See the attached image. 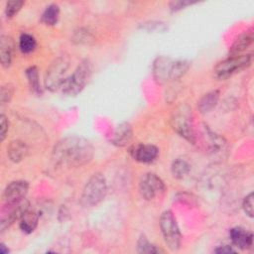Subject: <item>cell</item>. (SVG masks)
I'll list each match as a JSON object with an SVG mask.
<instances>
[{
    "mask_svg": "<svg viewBox=\"0 0 254 254\" xmlns=\"http://www.w3.org/2000/svg\"><path fill=\"white\" fill-rule=\"evenodd\" d=\"M37 47L35 38L27 33H23L19 38V49L23 54L32 53Z\"/></svg>",
    "mask_w": 254,
    "mask_h": 254,
    "instance_id": "d4e9b609",
    "label": "cell"
},
{
    "mask_svg": "<svg viewBox=\"0 0 254 254\" xmlns=\"http://www.w3.org/2000/svg\"><path fill=\"white\" fill-rule=\"evenodd\" d=\"M190 63L188 61H174L170 80H176L182 77L189 69Z\"/></svg>",
    "mask_w": 254,
    "mask_h": 254,
    "instance_id": "484cf974",
    "label": "cell"
},
{
    "mask_svg": "<svg viewBox=\"0 0 254 254\" xmlns=\"http://www.w3.org/2000/svg\"><path fill=\"white\" fill-rule=\"evenodd\" d=\"M29 201L26 198L12 205H3L0 220L1 232H4L16 220H20L25 212L29 210Z\"/></svg>",
    "mask_w": 254,
    "mask_h": 254,
    "instance_id": "9c48e42d",
    "label": "cell"
},
{
    "mask_svg": "<svg viewBox=\"0 0 254 254\" xmlns=\"http://www.w3.org/2000/svg\"><path fill=\"white\" fill-rule=\"evenodd\" d=\"M29 185L25 181H14L4 190L2 194L3 205H12L23 200L28 192Z\"/></svg>",
    "mask_w": 254,
    "mask_h": 254,
    "instance_id": "30bf717a",
    "label": "cell"
},
{
    "mask_svg": "<svg viewBox=\"0 0 254 254\" xmlns=\"http://www.w3.org/2000/svg\"><path fill=\"white\" fill-rule=\"evenodd\" d=\"M14 52V42L9 36H1L0 38V61L3 67H9L12 63Z\"/></svg>",
    "mask_w": 254,
    "mask_h": 254,
    "instance_id": "2e32d148",
    "label": "cell"
},
{
    "mask_svg": "<svg viewBox=\"0 0 254 254\" xmlns=\"http://www.w3.org/2000/svg\"><path fill=\"white\" fill-rule=\"evenodd\" d=\"M107 193V183L104 176L96 173L90 177L85 184L81 196L80 203L84 207H92L104 199Z\"/></svg>",
    "mask_w": 254,
    "mask_h": 254,
    "instance_id": "3957f363",
    "label": "cell"
},
{
    "mask_svg": "<svg viewBox=\"0 0 254 254\" xmlns=\"http://www.w3.org/2000/svg\"><path fill=\"white\" fill-rule=\"evenodd\" d=\"M26 76L31 90L36 94L42 93V88L39 79V71L36 66H30L26 69Z\"/></svg>",
    "mask_w": 254,
    "mask_h": 254,
    "instance_id": "603a6c76",
    "label": "cell"
},
{
    "mask_svg": "<svg viewBox=\"0 0 254 254\" xmlns=\"http://www.w3.org/2000/svg\"><path fill=\"white\" fill-rule=\"evenodd\" d=\"M171 125L180 136L190 143L195 144V134L190 116V109L187 105H181L174 110L171 117Z\"/></svg>",
    "mask_w": 254,
    "mask_h": 254,
    "instance_id": "277c9868",
    "label": "cell"
},
{
    "mask_svg": "<svg viewBox=\"0 0 254 254\" xmlns=\"http://www.w3.org/2000/svg\"><path fill=\"white\" fill-rule=\"evenodd\" d=\"M191 4L192 3L190 1H173L170 3V8L172 11H179Z\"/></svg>",
    "mask_w": 254,
    "mask_h": 254,
    "instance_id": "1f68e13d",
    "label": "cell"
},
{
    "mask_svg": "<svg viewBox=\"0 0 254 254\" xmlns=\"http://www.w3.org/2000/svg\"><path fill=\"white\" fill-rule=\"evenodd\" d=\"M28 154L27 145L21 140H13L7 147V155L12 162L22 161Z\"/></svg>",
    "mask_w": 254,
    "mask_h": 254,
    "instance_id": "e0dca14e",
    "label": "cell"
},
{
    "mask_svg": "<svg viewBox=\"0 0 254 254\" xmlns=\"http://www.w3.org/2000/svg\"><path fill=\"white\" fill-rule=\"evenodd\" d=\"M24 5V1L22 0H13V1H8L6 3L5 7V14L7 18H12L14 17L22 8Z\"/></svg>",
    "mask_w": 254,
    "mask_h": 254,
    "instance_id": "83f0119b",
    "label": "cell"
},
{
    "mask_svg": "<svg viewBox=\"0 0 254 254\" xmlns=\"http://www.w3.org/2000/svg\"><path fill=\"white\" fill-rule=\"evenodd\" d=\"M137 252L142 254H158L163 252V250L152 244L147 239V237L144 234H142L137 242Z\"/></svg>",
    "mask_w": 254,
    "mask_h": 254,
    "instance_id": "cb8c5ba5",
    "label": "cell"
},
{
    "mask_svg": "<svg viewBox=\"0 0 254 254\" xmlns=\"http://www.w3.org/2000/svg\"><path fill=\"white\" fill-rule=\"evenodd\" d=\"M252 63V56L239 55L229 57L228 59L220 62L213 69V75L217 79H226L240 70L247 68Z\"/></svg>",
    "mask_w": 254,
    "mask_h": 254,
    "instance_id": "8992f818",
    "label": "cell"
},
{
    "mask_svg": "<svg viewBox=\"0 0 254 254\" xmlns=\"http://www.w3.org/2000/svg\"><path fill=\"white\" fill-rule=\"evenodd\" d=\"M69 66V60L65 56L58 57L47 69L45 85L51 91H56L62 87L66 79L65 74Z\"/></svg>",
    "mask_w": 254,
    "mask_h": 254,
    "instance_id": "52a82bcc",
    "label": "cell"
},
{
    "mask_svg": "<svg viewBox=\"0 0 254 254\" xmlns=\"http://www.w3.org/2000/svg\"><path fill=\"white\" fill-rule=\"evenodd\" d=\"M190 164L184 159H176L173 162L171 167L173 177L178 180L184 179L190 173Z\"/></svg>",
    "mask_w": 254,
    "mask_h": 254,
    "instance_id": "7402d4cb",
    "label": "cell"
},
{
    "mask_svg": "<svg viewBox=\"0 0 254 254\" xmlns=\"http://www.w3.org/2000/svg\"><path fill=\"white\" fill-rule=\"evenodd\" d=\"M92 75V64L88 60H83L74 69L71 75L66 77L61 89L62 92L68 96L78 94L88 83Z\"/></svg>",
    "mask_w": 254,
    "mask_h": 254,
    "instance_id": "7a4b0ae2",
    "label": "cell"
},
{
    "mask_svg": "<svg viewBox=\"0 0 254 254\" xmlns=\"http://www.w3.org/2000/svg\"><path fill=\"white\" fill-rule=\"evenodd\" d=\"M134 160L140 163H152L159 155V149L151 144L136 145L131 151Z\"/></svg>",
    "mask_w": 254,
    "mask_h": 254,
    "instance_id": "7c38bea8",
    "label": "cell"
},
{
    "mask_svg": "<svg viewBox=\"0 0 254 254\" xmlns=\"http://www.w3.org/2000/svg\"><path fill=\"white\" fill-rule=\"evenodd\" d=\"M39 216L35 211L27 210L20 219V228L25 233H32L38 225Z\"/></svg>",
    "mask_w": 254,
    "mask_h": 254,
    "instance_id": "ffe728a7",
    "label": "cell"
},
{
    "mask_svg": "<svg viewBox=\"0 0 254 254\" xmlns=\"http://www.w3.org/2000/svg\"><path fill=\"white\" fill-rule=\"evenodd\" d=\"M218 99H219V91L218 90H212L210 92H207L199 99V101L197 103L198 111L202 114L208 113L215 107V105L218 102Z\"/></svg>",
    "mask_w": 254,
    "mask_h": 254,
    "instance_id": "d6986e66",
    "label": "cell"
},
{
    "mask_svg": "<svg viewBox=\"0 0 254 254\" xmlns=\"http://www.w3.org/2000/svg\"><path fill=\"white\" fill-rule=\"evenodd\" d=\"M174 61L167 57H159L153 64V76L158 83L170 81Z\"/></svg>",
    "mask_w": 254,
    "mask_h": 254,
    "instance_id": "8fae6325",
    "label": "cell"
},
{
    "mask_svg": "<svg viewBox=\"0 0 254 254\" xmlns=\"http://www.w3.org/2000/svg\"><path fill=\"white\" fill-rule=\"evenodd\" d=\"M60 16V7L57 4H50L47 6L45 11L42 14L41 21L48 25V26H54L57 24Z\"/></svg>",
    "mask_w": 254,
    "mask_h": 254,
    "instance_id": "44dd1931",
    "label": "cell"
},
{
    "mask_svg": "<svg viewBox=\"0 0 254 254\" xmlns=\"http://www.w3.org/2000/svg\"><path fill=\"white\" fill-rule=\"evenodd\" d=\"M166 190L165 184L160 177L154 173L145 174L139 183V191L143 198L152 200Z\"/></svg>",
    "mask_w": 254,
    "mask_h": 254,
    "instance_id": "ba28073f",
    "label": "cell"
},
{
    "mask_svg": "<svg viewBox=\"0 0 254 254\" xmlns=\"http://www.w3.org/2000/svg\"><path fill=\"white\" fill-rule=\"evenodd\" d=\"M253 42V32L248 31L243 34H241L235 42L232 44L230 50H229V57L239 56L241 53H243Z\"/></svg>",
    "mask_w": 254,
    "mask_h": 254,
    "instance_id": "ac0fdd59",
    "label": "cell"
},
{
    "mask_svg": "<svg viewBox=\"0 0 254 254\" xmlns=\"http://www.w3.org/2000/svg\"><path fill=\"white\" fill-rule=\"evenodd\" d=\"M0 121H1L0 138H1V141L3 142L4 139L6 138V134H7L8 129H9V121H8L7 117H6L4 114H1V116H0Z\"/></svg>",
    "mask_w": 254,
    "mask_h": 254,
    "instance_id": "4dcf8cb0",
    "label": "cell"
},
{
    "mask_svg": "<svg viewBox=\"0 0 254 254\" xmlns=\"http://www.w3.org/2000/svg\"><path fill=\"white\" fill-rule=\"evenodd\" d=\"M202 136H203V140L211 154H218L224 150V148L226 146L225 140L221 136L212 132L208 128V126L203 127Z\"/></svg>",
    "mask_w": 254,
    "mask_h": 254,
    "instance_id": "5bb4252c",
    "label": "cell"
},
{
    "mask_svg": "<svg viewBox=\"0 0 254 254\" xmlns=\"http://www.w3.org/2000/svg\"><path fill=\"white\" fill-rule=\"evenodd\" d=\"M93 157L91 143L83 137L67 136L60 140L53 149V160L57 165L79 167Z\"/></svg>",
    "mask_w": 254,
    "mask_h": 254,
    "instance_id": "6da1fadb",
    "label": "cell"
},
{
    "mask_svg": "<svg viewBox=\"0 0 254 254\" xmlns=\"http://www.w3.org/2000/svg\"><path fill=\"white\" fill-rule=\"evenodd\" d=\"M72 41L75 42L76 44H84L87 45L90 42L94 41L93 36L87 31V30H83V29H79L77 32L74 33Z\"/></svg>",
    "mask_w": 254,
    "mask_h": 254,
    "instance_id": "4316f807",
    "label": "cell"
},
{
    "mask_svg": "<svg viewBox=\"0 0 254 254\" xmlns=\"http://www.w3.org/2000/svg\"><path fill=\"white\" fill-rule=\"evenodd\" d=\"M229 237L232 243L240 249H248L253 244V234L252 232L242 228L233 227L229 230Z\"/></svg>",
    "mask_w": 254,
    "mask_h": 254,
    "instance_id": "4fadbf2b",
    "label": "cell"
},
{
    "mask_svg": "<svg viewBox=\"0 0 254 254\" xmlns=\"http://www.w3.org/2000/svg\"><path fill=\"white\" fill-rule=\"evenodd\" d=\"M254 203H253V192H250L249 194H247L244 199H243V203H242V206H243V209L245 211V213L250 216V217H253V208H254Z\"/></svg>",
    "mask_w": 254,
    "mask_h": 254,
    "instance_id": "f546056e",
    "label": "cell"
},
{
    "mask_svg": "<svg viewBox=\"0 0 254 254\" xmlns=\"http://www.w3.org/2000/svg\"><path fill=\"white\" fill-rule=\"evenodd\" d=\"M132 136V126L128 122H122L116 127L113 137L111 138V142L117 147H124L131 141Z\"/></svg>",
    "mask_w": 254,
    "mask_h": 254,
    "instance_id": "9a60e30c",
    "label": "cell"
},
{
    "mask_svg": "<svg viewBox=\"0 0 254 254\" xmlns=\"http://www.w3.org/2000/svg\"><path fill=\"white\" fill-rule=\"evenodd\" d=\"M214 252L215 253H219V254H228V253H235L236 251L232 248V247H230V246H228V245H223V246H219L218 248H216L215 250H214Z\"/></svg>",
    "mask_w": 254,
    "mask_h": 254,
    "instance_id": "d6a6232c",
    "label": "cell"
},
{
    "mask_svg": "<svg viewBox=\"0 0 254 254\" xmlns=\"http://www.w3.org/2000/svg\"><path fill=\"white\" fill-rule=\"evenodd\" d=\"M160 228L164 241L172 251H177L181 246V232L176 218L171 210H165L160 217Z\"/></svg>",
    "mask_w": 254,
    "mask_h": 254,
    "instance_id": "5b68a950",
    "label": "cell"
},
{
    "mask_svg": "<svg viewBox=\"0 0 254 254\" xmlns=\"http://www.w3.org/2000/svg\"><path fill=\"white\" fill-rule=\"evenodd\" d=\"M8 252H9V249L6 248V246L3 243H1L0 244V253L1 254H7Z\"/></svg>",
    "mask_w": 254,
    "mask_h": 254,
    "instance_id": "836d02e7",
    "label": "cell"
},
{
    "mask_svg": "<svg viewBox=\"0 0 254 254\" xmlns=\"http://www.w3.org/2000/svg\"><path fill=\"white\" fill-rule=\"evenodd\" d=\"M13 86L10 84H5L1 87V93H0V100L2 104L8 103L10 101V99L13 96Z\"/></svg>",
    "mask_w": 254,
    "mask_h": 254,
    "instance_id": "f1b7e54d",
    "label": "cell"
}]
</instances>
